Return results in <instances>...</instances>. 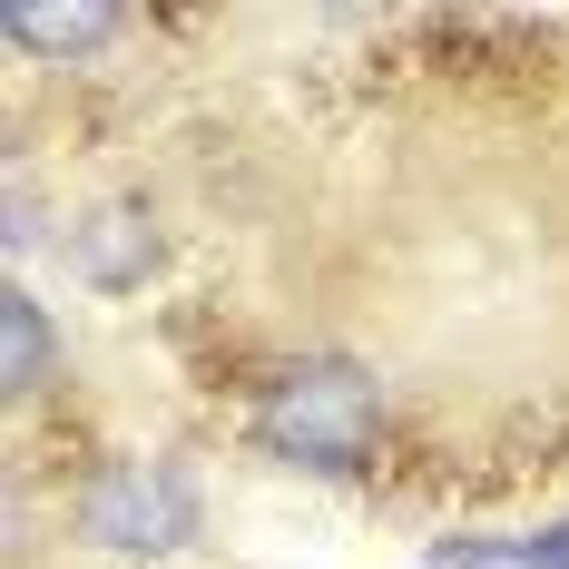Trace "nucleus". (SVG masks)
<instances>
[{
	"label": "nucleus",
	"instance_id": "nucleus-3",
	"mask_svg": "<svg viewBox=\"0 0 569 569\" xmlns=\"http://www.w3.org/2000/svg\"><path fill=\"white\" fill-rule=\"evenodd\" d=\"M0 30H10V50H30V59H89V50L118 40V10L109 0H10Z\"/></svg>",
	"mask_w": 569,
	"mask_h": 569
},
{
	"label": "nucleus",
	"instance_id": "nucleus-6",
	"mask_svg": "<svg viewBox=\"0 0 569 569\" xmlns=\"http://www.w3.org/2000/svg\"><path fill=\"white\" fill-rule=\"evenodd\" d=\"M0 383H10V393H40V383H50V315H40L20 284L0 295Z\"/></svg>",
	"mask_w": 569,
	"mask_h": 569
},
{
	"label": "nucleus",
	"instance_id": "nucleus-1",
	"mask_svg": "<svg viewBox=\"0 0 569 569\" xmlns=\"http://www.w3.org/2000/svg\"><path fill=\"white\" fill-rule=\"evenodd\" d=\"M383 432V402L353 363H295L276 393L256 402V442L276 461H305V471H353Z\"/></svg>",
	"mask_w": 569,
	"mask_h": 569
},
{
	"label": "nucleus",
	"instance_id": "nucleus-4",
	"mask_svg": "<svg viewBox=\"0 0 569 569\" xmlns=\"http://www.w3.org/2000/svg\"><path fill=\"white\" fill-rule=\"evenodd\" d=\"M432 569H569V520L560 530H471V540H442Z\"/></svg>",
	"mask_w": 569,
	"mask_h": 569
},
{
	"label": "nucleus",
	"instance_id": "nucleus-2",
	"mask_svg": "<svg viewBox=\"0 0 569 569\" xmlns=\"http://www.w3.org/2000/svg\"><path fill=\"white\" fill-rule=\"evenodd\" d=\"M187 530H197V491L168 461H118L89 491V540H109V550H177Z\"/></svg>",
	"mask_w": 569,
	"mask_h": 569
},
{
	"label": "nucleus",
	"instance_id": "nucleus-5",
	"mask_svg": "<svg viewBox=\"0 0 569 569\" xmlns=\"http://www.w3.org/2000/svg\"><path fill=\"white\" fill-rule=\"evenodd\" d=\"M148 256H158V236L138 227V207H99L89 227H79V266L99 284H128V276H148Z\"/></svg>",
	"mask_w": 569,
	"mask_h": 569
}]
</instances>
